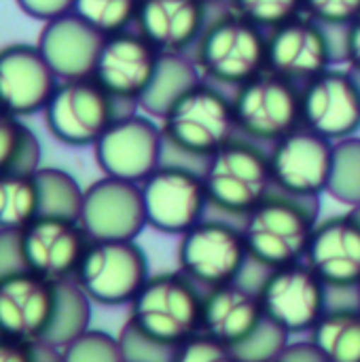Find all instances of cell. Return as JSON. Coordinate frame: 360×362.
Wrapping results in <instances>:
<instances>
[{
    "mask_svg": "<svg viewBox=\"0 0 360 362\" xmlns=\"http://www.w3.org/2000/svg\"><path fill=\"white\" fill-rule=\"evenodd\" d=\"M104 34L74 11L42 23L36 47L59 81L93 76Z\"/></svg>",
    "mask_w": 360,
    "mask_h": 362,
    "instance_id": "7402d4cb",
    "label": "cell"
},
{
    "mask_svg": "<svg viewBox=\"0 0 360 362\" xmlns=\"http://www.w3.org/2000/svg\"><path fill=\"white\" fill-rule=\"evenodd\" d=\"M93 157L104 176L140 185L163 161L161 127L140 108L125 112L93 144Z\"/></svg>",
    "mask_w": 360,
    "mask_h": 362,
    "instance_id": "4fadbf2b",
    "label": "cell"
},
{
    "mask_svg": "<svg viewBox=\"0 0 360 362\" xmlns=\"http://www.w3.org/2000/svg\"><path fill=\"white\" fill-rule=\"evenodd\" d=\"M119 341L123 348L125 362H174L178 346H166L142 331H138L132 322H125Z\"/></svg>",
    "mask_w": 360,
    "mask_h": 362,
    "instance_id": "d590c367",
    "label": "cell"
},
{
    "mask_svg": "<svg viewBox=\"0 0 360 362\" xmlns=\"http://www.w3.org/2000/svg\"><path fill=\"white\" fill-rule=\"evenodd\" d=\"M342 62L348 64L350 70L360 74V17L342 30Z\"/></svg>",
    "mask_w": 360,
    "mask_h": 362,
    "instance_id": "60d3db41",
    "label": "cell"
},
{
    "mask_svg": "<svg viewBox=\"0 0 360 362\" xmlns=\"http://www.w3.org/2000/svg\"><path fill=\"white\" fill-rule=\"evenodd\" d=\"M89 242L83 225L72 218L36 216L21 229L28 269L49 282L74 278Z\"/></svg>",
    "mask_w": 360,
    "mask_h": 362,
    "instance_id": "ac0fdd59",
    "label": "cell"
},
{
    "mask_svg": "<svg viewBox=\"0 0 360 362\" xmlns=\"http://www.w3.org/2000/svg\"><path fill=\"white\" fill-rule=\"evenodd\" d=\"M174 362H240V358L229 346L204 333H197L195 337L178 346Z\"/></svg>",
    "mask_w": 360,
    "mask_h": 362,
    "instance_id": "74e56055",
    "label": "cell"
},
{
    "mask_svg": "<svg viewBox=\"0 0 360 362\" xmlns=\"http://www.w3.org/2000/svg\"><path fill=\"white\" fill-rule=\"evenodd\" d=\"M289 333L276 327L272 320H263V325L238 348H233L240 362H272L278 361L282 350L289 346Z\"/></svg>",
    "mask_w": 360,
    "mask_h": 362,
    "instance_id": "e575fe53",
    "label": "cell"
},
{
    "mask_svg": "<svg viewBox=\"0 0 360 362\" xmlns=\"http://www.w3.org/2000/svg\"><path fill=\"white\" fill-rule=\"evenodd\" d=\"M79 223L89 240H136L146 227L140 185L110 176L91 182Z\"/></svg>",
    "mask_w": 360,
    "mask_h": 362,
    "instance_id": "e0dca14e",
    "label": "cell"
},
{
    "mask_svg": "<svg viewBox=\"0 0 360 362\" xmlns=\"http://www.w3.org/2000/svg\"><path fill=\"white\" fill-rule=\"evenodd\" d=\"M229 8L263 30H272L303 13V0H227Z\"/></svg>",
    "mask_w": 360,
    "mask_h": 362,
    "instance_id": "836d02e7",
    "label": "cell"
},
{
    "mask_svg": "<svg viewBox=\"0 0 360 362\" xmlns=\"http://www.w3.org/2000/svg\"><path fill=\"white\" fill-rule=\"evenodd\" d=\"M140 0H74V13L100 34L110 36L129 30L136 21Z\"/></svg>",
    "mask_w": 360,
    "mask_h": 362,
    "instance_id": "1f68e13d",
    "label": "cell"
},
{
    "mask_svg": "<svg viewBox=\"0 0 360 362\" xmlns=\"http://www.w3.org/2000/svg\"><path fill=\"white\" fill-rule=\"evenodd\" d=\"M202 301L204 293L185 274H155L129 303L127 322L166 346H180L202 331Z\"/></svg>",
    "mask_w": 360,
    "mask_h": 362,
    "instance_id": "5b68a950",
    "label": "cell"
},
{
    "mask_svg": "<svg viewBox=\"0 0 360 362\" xmlns=\"http://www.w3.org/2000/svg\"><path fill=\"white\" fill-rule=\"evenodd\" d=\"M191 59L202 78L231 93L267 70V30L231 8L219 11L210 15Z\"/></svg>",
    "mask_w": 360,
    "mask_h": 362,
    "instance_id": "3957f363",
    "label": "cell"
},
{
    "mask_svg": "<svg viewBox=\"0 0 360 362\" xmlns=\"http://www.w3.org/2000/svg\"><path fill=\"white\" fill-rule=\"evenodd\" d=\"M34 185L38 193V216L72 218L79 221L85 189L79 180L62 168L40 165L34 174Z\"/></svg>",
    "mask_w": 360,
    "mask_h": 362,
    "instance_id": "4316f807",
    "label": "cell"
},
{
    "mask_svg": "<svg viewBox=\"0 0 360 362\" xmlns=\"http://www.w3.org/2000/svg\"><path fill=\"white\" fill-rule=\"evenodd\" d=\"M176 261L178 272L204 291L240 282L250 265L242 225L206 216L180 235Z\"/></svg>",
    "mask_w": 360,
    "mask_h": 362,
    "instance_id": "8992f818",
    "label": "cell"
},
{
    "mask_svg": "<svg viewBox=\"0 0 360 362\" xmlns=\"http://www.w3.org/2000/svg\"><path fill=\"white\" fill-rule=\"evenodd\" d=\"M38 216L32 174H0V229H25Z\"/></svg>",
    "mask_w": 360,
    "mask_h": 362,
    "instance_id": "f546056e",
    "label": "cell"
},
{
    "mask_svg": "<svg viewBox=\"0 0 360 362\" xmlns=\"http://www.w3.org/2000/svg\"><path fill=\"white\" fill-rule=\"evenodd\" d=\"M278 362H327L325 356L318 352V348L310 341H297L289 344L282 354L278 356Z\"/></svg>",
    "mask_w": 360,
    "mask_h": 362,
    "instance_id": "7bdbcfd3",
    "label": "cell"
},
{
    "mask_svg": "<svg viewBox=\"0 0 360 362\" xmlns=\"http://www.w3.org/2000/svg\"><path fill=\"white\" fill-rule=\"evenodd\" d=\"M59 78L36 45L13 42L0 49V106L15 117L42 112Z\"/></svg>",
    "mask_w": 360,
    "mask_h": 362,
    "instance_id": "ffe728a7",
    "label": "cell"
},
{
    "mask_svg": "<svg viewBox=\"0 0 360 362\" xmlns=\"http://www.w3.org/2000/svg\"><path fill=\"white\" fill-rule=\"evenodd\" d=\"M163 161L204 165L219 148L238 136L231 93L199 78L185 89L159 117Z\"/></svg>",
    "mask_w": 360,
    "mask_h": 362,
    "instance_id": "6da1fadb",
    "label": "cell"
},
{
    "mask_svg": "<svg viewBox=\"0 0 360 362\" xmlns=\"http://www.w3.org/2000/svg\"><path fill=\"white\" fill-rule=\"evenodd\" d=\"M303 13L329 28L344 30L360 17V0H303Z\"/></svg>",
    "mask_w": 360,
    "mask_h": 362,
    "instance_id": "8d00e7d4",
    "label": "cell"
},
{
    "mask_svg": "<svg viewBox=\"0 0 360 362\" xmlns=\"http://www.w3.org/2000/svg\"><path fill=\"white\" fill-rule=\"evenodd\" d=\"M310 339L327 362H360V308H329Z\"/></svg>",
    "mask_w": 360,
    "mask_h": 362,
    "instance_id": "484cf974",
    "label": "cell"
},
{
    "mask_svg": "<svg viewBox=\"0 0 360 362\" xmlns=\"http://www.w3.org/2000/svg\"><path fill=\"white\" fill-rule=\"evenodd\" d=\"M91 299L74 278L53 282V310L40 344L62 350L89 329Z\"/></svg>",
    "mask_w": 360,
    "mask_h": 362,
    "instance_id": "d4e9b609",
    "label": "cell"
},
{
    "mask_svg": "<svg viewBox=\"0 0 360 362\" xmlns=\"http://www.w3.org/2000/svg\"><path fill=\"white\" fill-rule=\"evenodd\" d=\"M306 263L327 288H359L360 206L316 223Z\"/></svg>",
    "mask_w": 360,
    "mask_h": 362,
    "instance_id": "d6986e66",
    "label": "cell"
},
{
    "mask_svg": "<svg viewBox=\"0 0 360 362\" xmlns=\"http://www.w3.org/2000/svg\"><path fill=\"white\" fill-rule=\"evenodd\" d=\"M161 57L163 53L138 30H123L104 36L93 78L119 102L138 106L155 81Z\"/></svg>",
    "mask_w": 360,
    "mask_h": 362,
    "instance_id": "2e32d148",
    "label": "cell"
},
{
    "mask_svg": "<svg viewBox=\"0 0 360 362\" xmlns=\"http://www.w3.org/2000/svg\"><path fill=\"white\" fill-rule=\"evenodd\" d=\"M62 362H125L119 337L87 329L74 341L62 348Z\"/></svg>",
    "mask_w": 360,
    "mask_h": 362,
    "instance_id": "d6a6232c",
    "label": "cell"
},
{
    "mask_svg": "<svg viewBox=\"0 0 360 362\" xmlns=\"http://www.w3.org/2000/svg\"><path fill=\"white\" fill-rule=\"evenodd\" d=\"M40 168V140L19 117L0 106V174H34Z\"/></svg>",
    "mask_w": 360,
    "mask_h": 362,
    "instance_id": "f1b7e54d",
    "label": "cell"
},
{
    "mask_svg": "<svg viewBox=\"0 0 360 362\" xmlns=\"http://www.w3.org/2000/svg\"><path fill=\"white\" fill-rule=\"evenodd\" d=\"M255 291L265 318L289 335H310L329 310L327 284L306 261L263 272Z\"/></svg>",
    "mask_w": 360,
    "mask_h": 362,
    "instance_id": "30bf717a",
    "label": "cell"
},
{
    "mask_svg": "<svg viewBox=\"0 0 360 362\" xmlns=\"http://www.w3.org/2000/svg\"><path fill=\"white\" fill-rule=\"evenodd\" d=\"M146 227L182 235L210 212L208 191L199 165L182 161H161V165L140 182Z\"/></svg>",
    "mask_w": 360,
    "mask_h": 362,
    "instance_id": "ba28073f",
    "label": "cell"
},
{
    "mask_svg": "<svg viewBox=\"0 0 360 362\" xmlns=\"http://www.w3.org/2000/svg\"><path fill=\"white\" fill-rule=\"evenodd\" d=\"M263 320V305L252 286L231 282L204 291L199 333L229 346L231 350L244 344Z\"/></svg>",
    "mask_w": 360,
    "mask_h": 362,
    "instance_id": "cb8c5ba5",
    "label": "cell"
},
{
    "mask_svg": "<svg viewBox=\"0 0 360 362\" xmlns=\"http://www.w3.org/2000/svg\"><path fill=\"white\" fill-rule=\"evenodd\" d=\"M335 32L306 13L267 30V70L301 87L342 59Z\"/></svg>",
    "mask_w": 360,
    "mask_h": 362,
    "instance_id": "7c38bea8",
    "label": "cell"
},
{
    "mask_svg": "<svg viewBox=\"0 0 360 362\" xmlns=\"http://www.w3.org/2000/svg\"><path fill=\"white\" fill-rule=\"evenodd\" d=\"M138 110L112 98L93 76L59 81L42 117L49 134L66 146H93L112 121Z\"/></svg>",
    "mask_w": 360,
    "mask_h": 362,
    "instance_id": "52a82bcc",
    "label": "cell"
},
{
    "mask_svg": "<svg viewBox=\"0 0 360 362\" xmlns=\"http://www.w3.org/2000/svg\"><path fill=\"white\" fill-rule=\"evenodd\" d=\"M329 195L352 208L360 206V138L352 136L335 142Z\"/></svg>",
    "mask_w": 360,
    "mask_h": 362,
    "instance_id": "4dcf8cb0",
    "label": "cell"
},
{
    "mask_svg": "<svg viewBox=\"0 0 360 362\" xmlns=\"http://www.w3.org/2000/svg\"><path fill=\"white\" fill-rule=\"evenodd\" d=\"M301 125L339 142L360 129V81L350 68H327L301 85Z\"/></svg>",
    "mask_w": 360,
    "mask_h": 362,
    "instance_id": "9a60e30c",
    "label": "cell"
},
{
    "mask_svg": "<svg viewBox=\"0 0 360 362\" xmlns=\"http://www.w3.org/2000/svg\"><path fill=\"white\" fill-rule=\"evenodd\" d=\"M202 78L193 59L187 55H163L155 81L140 100V110L159 119L163 110L193 83Z\"/></svg>",
    "mask_w": 360,
    "mask_h": 362,
    "instance_id": "83f0119b",
    "label": "cell"
},
{
    "mask_svg": "<svg viewBox=\"0 0 360 362\" xmlns=\"http://www.w3.org/2000/svg\"><path fill=\"white\" fill-rule=\"evenodd\" d=\"M53 310V282L25 272L0 280V335L40 341Z\"/></svg>",
    "mask_w": 360,
    "mask_h": 362,
    "instance_id": "603a6c76",
    "label": "cell"
},
{
    "mask_svg": "<svg viewBox=\"0 0 360 362\" xmlns=\"http://www.w3.org/2000/svg\"><path fill=\"white\" fill-rule=\"evenodd\" d=\"M210 6L206 0H140L134 28L163 55H187L212 15Z\"/></svg>",
    "mask_w": 360,
    "mask_h": 362,
    "instance_id": "44dd1931",
    "label": "cell"
},
{
    "mask_svg": "<svg viewBox=\"0 0 360 362\" xmlns=\"http://www.w3.org/2000/svg\"><path fill=\"white\" fill-rule=\"evenodd\" d=\"M359 305H360V288H359Z\"/></svg>",
    "mask_w": 360,
    "mask_h": 362,
    "instance_id": "f6af8a7d",
    "label": "cell"
},
{
    "mask_svg": "<svg viewBox=\"0 0 360 362\" xmlns=\"http://www.w3.org/2000/svg\"><path fill=\"white\" fill-rule=\"evenodd\" d=\"M238 134L269 146L301 127V87L263 70L231 91Z\"/></svg>",
    "mask_w": 360,
    "mask_h": 362,
    "instance_id": "9c48e42d",
    "label": "cell"
},
{
    "mask_svg": "<svg viewBox=\"0 0 360 362\" xmlns=\"http://www.w3.org/2000/svg\"><path fill=\"white\" fill-rule=\"evenodd\" d=\"M335 142L297 127L267 146L274 189L303 199H320L329 189Z\"/></svg>",
    "mask_w": 360,
    "mask_h": 362,
    "instance_id": "5bb4252c",
    "label": "cell"
},
{
    "mask_svg": "<svg viewBox=\"0 0 360 362\" xmlns=\"http://www.w3.org/2000/svg\"><path fill=\"white\" fill-rule=\"evenodd\" d=\"M0 362H40L36 344H25L0 335Z\"/></svg>",
    "mask_w": 360,
    "mask_h": 362,
    "instance_id": "b9f144b4",
    "label": "cell"
},
{
    "mask_svg": "<svg viewBox=\"0 0 360 362\" xmlns=\"http://www.w3.org/2000/svg\"><path fill=\"white\" fill-rule=\"evenodd\" d=\"M320 214L318 199L272 191L244 221L242 231L250 263L257 269H276L306 261Z\"/></svg>",
    "mask_w": 360,
    "mask_h": 362,
    "instance_id": "7a4b0ae2",
    "label": "cell"
},
{
    "mask_svg": "<svg viewBox=\"0 0 360 362\" xmlns=\"http://www.w3.org/2000/svg\"><path fill=\"white\" fill-rule=\"evenodd\" d=\"M28 263L23 255L21 244V231L19 229H0V280L25 274Z\"/></svg>",
    "mask_w": 360,
    "mask_h": 362,
    "instance_id": "f35d334b",
    "label": "cell"
},
{
    "mask_svg": "<svg viewBox=\"0 0 360 362\" xmlns=\"http://www.w3.org/2000/svg\"><path fill=\"white\" fill-rule=\"evenodd\" d=\"M206 2H208V4H212V6H214V4H219V2H223V0H206Z\"/></svg>",
    "mask_w": 360,
    "mask_h": 362,
    "instance_id": "ee69618b",
    "label": "cell"
},
{
    "mask_svg": "<svg viewBox=\"0 0 360 362\" xmlns=\"http://www.w3.org/2000/svg\"><path fill=\"white\" fill-rule=\"evenodd\" d=\"M272 362H278V361H272Z\"/></svg>",
    "mask_w": 360,
    "mask_h": 362,
    "instance_id": "bcb514c9",
    "label": "cell"
},
{
    "mask_svg": "<svg viewBox=\"0 0 360 362\" xmlns=\"http://www.w3.org/2000/svg\"><path fill=\"white\" fill-rule=\"evenodd\" d=\"M17 6L32 19L51 21L74 8V0H15Z\"/></svg>",
    "mask_w": 360,
    "mask_h": 362,
    "instance_id": "ab89813d",
    "label": "cell"
},
{
    "mask_svg": "<svg viewBox=\"0 0 360 362\" xmlns=\"http://www.w3.org/2000/svg\"><path fill=\"white\" fill-rule=\"evenodd\" d=\"M210 210L244 221L272 191L267 146L244 136L231 138L202 165Z\"/></svg>",
    "mask_w": 360,
    "mask_h": 362,
    "instance_id": "277c9868",
    "label": "cell"
},
{
    "mask_svg": "<svg viewBox=\"0 0 360 362\" xmlns=\"http://www.w3.org/2000/svg\"><path fill=\"white\" fill-rule=\"evenodd\" d=\"M151 278L149 259L136 240H91L74 280L104 308L129 305Z\"/></svg>",
    "mask_w": 360,
    "mask_h": 362,
    "instance_id": "8fae6325",
    "label": "cell"
}]
</instances>
